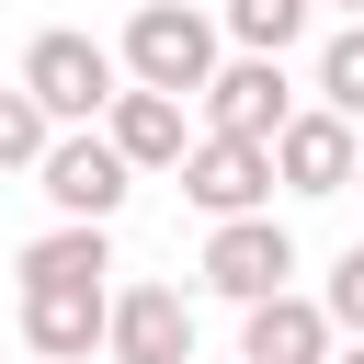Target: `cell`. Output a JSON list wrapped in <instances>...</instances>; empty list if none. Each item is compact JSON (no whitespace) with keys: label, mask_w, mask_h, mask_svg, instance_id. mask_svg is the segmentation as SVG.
Segmentation results:
<instances>
[{"label":"cell","mask_w":364,"mask_h":364,"mask_svg":"<svg viewBox=\"0 0 364 364\" xmlns=\"http://www.w3.org/2000/svg\"><path fill=\"white\" fill-rule=\"evenodd\" d=\"M114 57H125V80H136V91H182V102L228 68V57H216V23H205L193 0H136V11H125V34H114Z\"/></svg>","instance_id":"obj_1"},{"label":"cell","mask_w":364,"mask_h":364,"mask_svg":"<svg viewBox=\"0 0 364 364\" xmlns=\"http://www.w3.org/2000/svg\"><path fill=\"white\" fill-rule=\"evenodd\" d=\"M23 91L57 114V136L68 125H102L114 114V91H125V57L102 46V34H80V23H46L34 46H23Z\"/></svg>","instance_id":"obj_2"},{"label":"cell","mask_w":364,"mask_h":364,"mask_svg":"<svg viewBox=\"0 0 364 364\" xmlns=\"http://www.w3.org/2000/svg\"><path fill=\"white\" fill-rule=\"evenodd\" d=\"M205 296H228V307H262V296H284L296 284V228L262 205V216H216L205 228Z\"/></svg>","instance_id":"obj_3"},{"label":"cell","mask_w":364,"mask_h":364,"mask_svg":"<svg viewBox=\"0 0 364 364\" xmlns=\"http://www.w3.org/2000/svg\"><path fill=\"white\" fill-rule=\"evenodd\" d=\"M34 193H46L57 216H80V228H114V216H125V193H136V171H125V148H114L102 125H68V136L46 148Z\"/></svg>","instance_id":"obj_4"},{"label":"cell","mask_w":364,"mask_h":364,"mask_svg":"<svg viewBox=\"0 0 364 364\" xmlns=\"http://www.w3.org/2000/svg\"><path fill=\"white\" fill-rule=\"evenodd\" d=\"M193 102H205V136H262V148H273V136L296 125L284 57H228V68H216V80L193 91Z\"/></svg>","instance_id":"obj_5"},{"label":"cell","mask_w":364,"mask_h":364,"mask_svg":"<svg viewBox=\"0 0 364 364\" xmlns=\"http://www.w3.org/2000/svg\"><path fill=\"white\" fill-rule=\"evenodd\" d=\"M353 171H364V136H353V114H330V102H296V125L273 136V182H284V193H353Z\"/></svg>","instance_id":"obj_6"},{"label":"cell","mask_w":364,"mask_h":364,"mask_svg":"<svg viewBox=\"0 0 364 364\" xmlns=\"http://www.w3.org/2000/svg\"><path fill=\"white\" fill-rule=\"evenodd\" d=\"M114 330V284H23V341L34 364H91Z\"/></svg>","instance_id":"obj_7"},{"label":"cell","mask_w":364,"mask_h":364,"mask_svg":"<svg viewBox=\"0 0 364 364\" xmlns=\"http://www.w3.org/2000/svg\"><path fill=\"white\" fill-rule=\"evenodd\" d=\"M182 193H193L205 216H262V205H273V148H262V136H193Z\"/></svg>","instance_id":"obj_8"},{"label":"cell","mask_w":364,"mask_h":364,"mask_svg":"<svg viewBox=\"0 0 364 364\" xmlns=\"http://www.w3.org/2000/svg\"><path fill=\"white\" fill-rule=\"evenodd\" d=\"M102 353H114V364H193V296H182V284H125Z\"/></svg>","instance_id":"obj_9"},{"label":"cell","mask_w":364,"mask_h":364,"mask_svg":"<svg viewBox=\"0 0 364 364\" xmlns=\"http://www.w3.org/2000/svg\"><path fill=\"white\" fill-rule=\"evenodd\" d=\"M102 136L125 148V171H182L193 159V125H182V91H114V114H102Z\"/></svg>","instance_id":"obj_10"},{"label":"cell","mask_w":364,"mask_h":364,"mask_svg":"<svg viewBox=\"0 0 364 364\" xmlns=\"http://www.w3.org/2000/svg\"><path fill=\"white\" fill-rule=\"evenodd\" d=\"M239 364H330V307L296 296V284L239 307Z\"/></svg>","instance_id":"obj_11"},{"label":"cell","mask_w":364,"mask_h":364,"mask_svg":"<svg viewBox=\"0 0 364 364\" xmlns=\"http://www.w3.org/2000/svg\"><path fill=\"white\" fill-rule=\"evenodd\" d=\"M102 273H114V239L80 228V216H57V228L23 250V284H102Z\"/></svg>","instance_id":"obj_12"},{"label":"cell","mask_w":364,"mask_h":364,"mask_svg":"<svg viewBox=\"0 0 364 364\" xmlns=\"http://www.w3.org/2000/svg\"><path fill=\"white\" fill-rule=\"evenodd\" d=\"M307 11H318V0H216V23L239 34V57H284V46L307 34Z\"/></svg>","instance_id":"obj_13"},{"label":"cell","mask_w":364,"mask_h":364,"mask_svg":"<svg viewBox=\"0 0 364 364\" xmlns=\"http://www.w3.org/2000/svg\"><path fill=\"white\" fill-rule=\"evenodd\" d=\"M46 148H57V114L11 80V91H0V171H46Z\"/></svg>","instance_id":"obj_14"},{"label":"cell","mask_w":364,"mask_h":364,"mask_svg":"<svg viewBox=\"0 0 364 364\" xmlns=\"http://www.w3.org/2000/svg\"><path fill=\"white\" fill-rule=\"evenodd\" d=\"M318 102H330V114H353V125H364V23H341V34H330V46H318Z\"/></svg>","instance_id":"obj_15"},{"label":"cell","mask_w":364,"mask_h":364,"mask_svg":"<svg viewBox=\"0 0 364 364\" xmlns=\"http://www.w3.org/2000/svg\"><path fill=\"white\" fill-rule=\"evenodd\" d=\"M318 307H330V330H353V341H364V239H353V250L330 262V284H318Z\"/></svg>","instance_id":"obj_16"},{"label":"cell","mask_w":364,"mask_h":364,"mask_svg":"<svg viewBox=\"0 0 364 364\" xmlns=\"http://www.w3.org/2000/svg\"><path fill=\"white\" fill-rule=\"evenodd\" d=\"M330 11H353V23H364V0H330Z\"/></svg>","instance_id":"obj_17"},{"label":"cell","mask_w":364,"mask_h":364,"mask_svg":"<svg viewBox=\"0 0 364 364\" xmlns=\"http://www.w3.org/2000/svg\"><path fill=\"white\" fill-rule=\"evenodd\" d=\"M330 364H364V341H353V353H330Z\"/></svg>","instance_id":"obj_18"},{"label":"cell","mask_w":364,"mask_h":364,"mask_svg":"<svg viewBox=\"0 0 364 364\" xmlns=\"http://www.w3.org/2000/svg\"><path fill=\"white\" fill-rule=\"evenodd\" d=\"M353 182H364V171H353Z\"/></svg>","instance_id":"obj_19"},{"label":"cell","mask_w":364,"mask_h":364,"mask_svg":"<svg viewBox=\"0 0 364 364\" xmlns=\"http://www.w3.org/2000/svg\"><path fill=\"white\" fill-rule=\"evenodd\" d=\"M193 11H205V0H193Z\"/></svg>","instance_id":"obj_20"}]
</instances>
